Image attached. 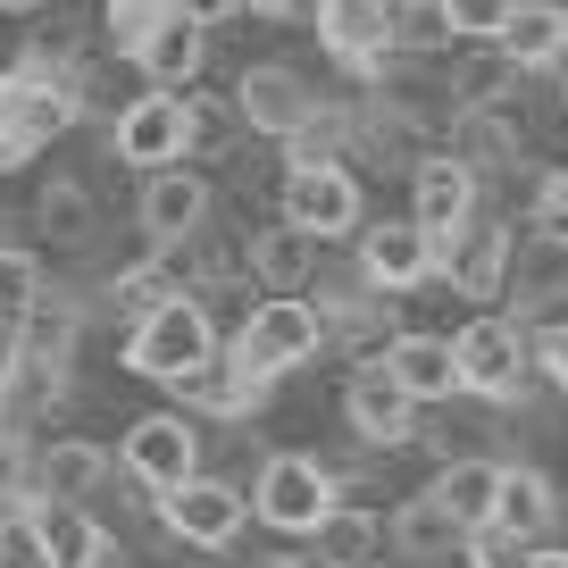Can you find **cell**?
Here are the masks:
<instances>
[{
	"label": "cell",
	"mask_w": 568,
	"mask_h": 568,
	"mask_svg": "<svg viewBox=\"0 0 568 568\" xmlns=\"http://www.w3.org/2000/svg\"><path fill=\"white\" fill-rule=\"evenodd\" d=\"M210 359H217V326H210V310H201L193 293L160 302L151 318H134V335H125V368L151 376V385H184V376H201Z\"/></svg>",
	"instance_id": "cell-1"
},
{
	"label": "cell",
	"mask_w": 568,
	"mask_h": 568,
	"mask_svg": "<svg viewBox=\"0 0 568 568\" xmlns=\"http://www.w3.org/2000/svg\"><path fill=\"white\" fill-rule=\"evenodd\" d=\"M68 125H75V75H59L51 59H26L0 75V160H26Z\"/></svg>",
	"instance_id": "cell-2"
},
{
	"label": "cell",
	"mask_w": 568,
	"mask_h": 568,
	"mask_svg": "<svg viewBox=\"0 0 568 568\" xmlns=\"http://www.w3.org/2000/svg\"><path fill=\"white\" fill-rule=\"evenodd\" d=\"M318 343H326V318L302 302V293H267V302L243 318V335H234V368H243V376H267V385H276L284 368L318 359Z\"/></svg>",
	"instance_id": "cell-3"
},
{
	"label": "cell",
	"mask_w": 568,
	"mask_h": 568,
	"mask_svg": "<svg viewBox=\"0 0 568 568\" xmlns=\"http://www.w3.org/2000/svg\"><path fill=\"white\" fill-rule=\"evenodd\" d=\"M326 510H335V468H318L310 452H276L251 485V518L276 535H310Z\"/></svg>",
	"instance_id": "cell-4"
},
{
	"label": "cell",
	"mask_w": 568,
	"mask_h": 568,
	"mask_svg": "<svg viewBox=\"0 0 568 568\" xmlns=\"http://www.w3.org/2000/svg\"><path fill=\"white\" fill-rule=\"evenodd\" d=\"M118 468L142 485V494H176L184 477H201V435L184 409H151V418L125 426V444H118Z\"/></svg>",
	"instance_id": "cell-5"
},
{
	"label": "cell",
	"mask_w": 568,
	"mask_h": 568,
	"mask_svg": "<svg viewBox=\"0 0 568 568\" xmlns=\"http://www.w3.org/2000/svg\"><path fill=\"white\" fill-rule=\"evenodd\" d=\"M184 151H193V109H184V92H142V101H125L118 109V160L125 168H176Z\"/></svg>",
	"instance_id": "cell-6"
},
{
	"label": "cell",
	"mask_w": 568,
	"mask_h": 568,
	"mask_svg": "<svg viewBox=\"0 0 568 568\" xmlns=\"http://www.w3.org/2000/svg\"><path fill=\"white\" fill-rule=\"evenodd\" d=\"M284 226H302V234H352L359 226V184L343 160H302L293 176H284Z\"/></svg>",
	"instance_id": "cell-7"
},
{
	"label": "cell",
	"mask_w": 568,
	"mask_h": 568,
	"mask_svg": "<svg viewBox=\"0 0 568 568\" xmlns=\"http://www.w3.org/2000/svg\"><path fill=\"white\" fill-rule=\"evenodd\" d=\"M452 359H460V393H485V402H518L527 393V343L501 318H468L452 335Z\"/></svg>",
	"instance_id": "cell-8"
},
{
	"label": "cell",
	"mask_w": 568,
	"mask_h": 568,
	"mask_svg": "<svg viewBox=\"0 0 568 568\" xmlns=\"http://www.w3.org/2000/svg\"><path fill=\"white\" fill-rule=\"evenodd\" d=\"M343 418H352V435L376 444V452H402L409 435H418V402H409V385L385 368V359H368V368L343 385Z\"/></svg>",
	"instance_id": "cell-9"
},
{
	"label": "cell",
	"mask_w": 568,
	"mask_h": 568,
	"mask_svg": "<svg viewBox=\"0 0 568 568\" xmlns=\"http://www.w3.org/2000/svg\"><path fill=\"white\" fill-rule=\"evenodd\" d=\"M160 518H168V535H176V544H201V551H226L234 535H243L251 501L234 494V485H217V477H184L176 494H160Z\"/></svg>",
	"instance_id": "cell-10"
},
{
	"label": "cell",
	"mask_w": 568,
	"mask_h": 568,
	"mask_svg": "<svg viewBox=\"0 0 568 568\" xmlns=\"http://www.w3.org/2000/svg\"><path fill=\"white\" fill-rule=\"evenodd\" d=\"M201 34H210V26H201V18H184L176 0H168L160 18H151L134 42H125V59H134V68L151 75L160 92H184V84L201 75Z\"/></svg>",
	"instance_id": "cell-11"
},
{
	"label": "cell",
	"mask_w": 568,
	"mask_h": 568,
	"mask_svg": "<svg viewBox=\"0 0 568 568\" xmlns=\"http://www.w3.org/2000/svg\"><path fill=\"white\" fill-rule=\"evenodd\" d=\"M318 34L343 68H385L393 51V9L385 0H318Z\"/></svg>",
	"instance_id": "cell-12"
},
{
	"label": "cell",
	"mask_w": 568,
	"mask_h": 568,
	"mask_svg": "<svg viewBox=\"0 0 568 568\" xmlns=\"http://www.w3.org/2000/svg\"><path fill=\"white\" fill-rule=\"evenodd\" d=\"M435 260H444V243L409 217V226H368V243H359V267H368V284H385V293H409L418 276H435Z\"/></svg>",
	"instance_id": "cell-13"
},
{
	"label": "cell",
	"mask_w": 568,
	"mask_h": 568,
	"mask_svg": "<svg viewBox=\"0 0 568 568\" xmlns=\"http://www.w3.org/2000/svg\"><path fill=\"white\" fill-rule=\"evenodd\" d=\"M210 217V184L193 176V168H151V184H142V234L151 243H184V234Z\"/></svg>",
	"instance_id": "cell-14"
},
{
	"label": "cell",
	"mask_w": 568,
	"mask_h": 568,
	"mask_svg": "<svg viewBox=\"0 0 568 568\" xmlns=\"http://www.w3.org/2000/svg\"><path fill=\"white\" fill-rule=\"evenodd\" d=\"M234 109H243L260 134H284V142L318 118V109H310V84H302L293 68H251L243 84H234Z\"/></svg>",
	"instance_id": "cell-15"
},
{
	"label": "cell",
	"mask_w": 568,
	"mask_h": 568,
	"mask_svg": "<svg viewBox=\"0 0 568 568\" xmlns=\"http://www.w3.org/2000/svg\"><path fill=\"white\" fill-rule=\"evenodd\" d=\"M109 452L101 444H84V435H59V444H42L34 452V494L42 501H92L109 485Z\"/></svg>",
	"instance_id": "cell-16"
},
{
	"label": "cell",
	"mask_w": 568,
	"mask_h": 568,
	"mask_svg": "<svg viewBox=\"0 0 568 568\" xmlns=\"http://www.w3.org/2000/svg\"><path fill=\"white\" fill-rule=\"evenodd\" d=\"M34 518H42V544H51L59 568H118V544H109V527L84 501H42L34 494Z\"/></svg>",
	"instance_id": "cell-17"
},
{
	"label": "cell",
	"mask_w": 568,
	"mask_h": 568,
	"mask_svg": "<svg viewBox=\"0 0 568 568\" xmlns=\"http://www.w3.org/2000/svg\"><path fill=\"white\" fill-rule=\"evenodd\" d=\"M385 368L409 385V402H452V393H460V359H452L444 335H393Z\"/></svg>",
	"instance_id": "cell-18"
},
{
	"label": "cell",
	"mask_w": 568,
	"mask_h": 568,
	"mask_svg": "<svg viewBox=\"0 0 568 568\" xmlns=\"http://www.w3.org/2000/svg\"><path fill=\"white\" fill-rule=\"evenodd\" d=\"M409 201H418V226L435 234V243H452V234L468 226V201H477V176H468L460 160H426V168H418V193H409Z\"/></svg>",
	"instance_id": "cell-19"
},
{
	"label": "cell",
	"mask_w": 568,
	"mask_h": 568,
	"mask_svg": "<svg viewBox=\"0 0 568 568\" xmlns=\"http://www.w3.org/2000/svg\"><path fill=\"white\" fill-rule=\"evenodd\" d=\"M444 267H452V284H460L468 302H494L501 276H510V234H501V226L452 234V243H444Z\"/></svg>",
	"instance_id": "cell-20"
},
{
	"label": "cell",
	"mask_w": 568,
	"mask_h": 568,
	"mask_svg": "<svg viewBox=\"0 0 568 568\" xmlns=\"http://www.w3.org/2000/svg\"><path fill=\"white\" fill-rule=\"evenodd\" d=\"M376 544H385V518H376V510H352V501H335V510L310 527V551H318V568H368Z\"/></svg>",
	"instance_id": "cell-21"
},
{
	"label": "cell",
	"mask_w": 568,
	"mask_h": 568,
	"mask_svg": "<svg viewBox=\"0 0 568 568\" xmlns=\"http://www.w3.org/2000/svg\"><path fill=\"white\" fill-rule=\"evenodd\" d=\"M501 51H510L518 68H551V59L568 51V9L560 0H518L510 26H501Z\"/></svg>",
	"instance_id": "cell-22"
},
{
	"label": "cell",
	"mask_w": 568,
	"mask_h": 568,
	"mask_svg": "<svg viewBox=\"0 0 568 568\" xmlns=\"http://www.w3.org/2000/svg\"><path fill=\"white\" fill-rule=\"evenodd\" d=\"M393 544H402L409 560H444V551L468 544V527H460V518H452L435 494H409L402 510H393Z\"/></svg>",
	"instance_id": "cell-23"
},
{
	"label": "cell",
	"mask_w": 568,
	"mask_h": 568,
	"mask_svg": "<svg viewBox=\"0 0 568 568\" xmlns=\"http://www.w3.org/2000/svg\"><path fill=\"white\" fill-rule=\"evenodd\" d=\"M460 527H494V494H501V460H452L444 477L426 485Z\"/></svg>",
	"instance_id": "cell-24"
},
{
	"label": "cell",
	"mask_w": 568,
	"mask_h": 568,
	"mask_svg": "<svg viewBox=\"0 0 568 568\" xmlns=\"http://www.w3.org/2000/svg\"><path fill=\"white\" fill-rule=\"evenodd\" d=\"M318 234H302V226H276V234H260L251 243V276L267 284V293H302L310 284V267H318Z\"/></svg>",
	"instance_id": "cell-25"
},
{
	"label": "cell",
	"mask_w": 568,
	"mask_h": 568,
	"mask_svg": "<svg viewBox=\"0 0 568 568\" xmlns=\"http://www.w3.org/2000/svg\"><path fill=\"white\" fill-rule=\"evenodd\" d=\"M551 477H535V468H501V494H494V527H510V535H544L551 527Z\"/></svg>",
	"instance_id": "cell-26"
},
{
	"label": "cell",
	"mask_w": 568,
	"mask_h": 568,
	"mask_svg": "<svg viewBox=\"0 0 568 568\" xmlns=\"http://www.w3.org/2000/svg\"><path fill=\"white\" fill-rule=\"evenodd\" d=\"M0 568H59L51 544H42V518H34V494L0 510Z\"/></svg>",
	"instance_id": "cell-27"
},
{
	"label": "cell",
	"mask_w": 568,
	"mask_h": 568,
	"mask_svg": "<svg viewBox=\"0 0 568 568\" xmlns=\"http://www.w3.org/2000/svg\"><path fill=\"white\" fill-rule=\"evenodd\" d=\"M34 302H42V267H34V251L0 243V318H26Z\"/></svg>",
	"instance_id": "cell-28"
},
{
	"label": "cell",
	"mask_w": 568,
	"mask_h": 568,
	"mask_svg": "<svg viewBox=\"0 0 568 568\" xmlns=\"http://www.w3.org/2000/svg\"><path fill=\"white\" fill-rule=\"evenodd\" d=\"M176 293H184V284L168 276V267H125L109 302H118V318H151V310H160V302H176Z\"/></svg>",
	"instance_id": "cell-29"
},
{
	"label": "cell",
	"mask_w": 568,
	"mask_h": 568,
	"mask_svg": "<svg viewBox=\"0 0 568 568\" xmlns=\"http://www.w3.org/2000/svg\"><path fill=\"white\" fill-rule=\"evenodd\" d=\"M518 0H444V26L468 42H501V26H510Z\"/></svg>",
	"instance_id": "cell-30"
},
{
	"label": "cell",
	"mask_w": 568,
	"mask_h": 568,
	"mask_svg": "<svg viewBox=\"0 0 568 568\" xmlns=\"http://www.w3.org/2000/svg\"><path fill=\"white\" fill-rule=\"evenodd\" d=\"M84 226H92V201H84V184H42V234L75 243Z\"/></svg>",
	"instance_id": "cell-31"
},
{
	"label": "cell",
	"mask_w": 568,
	"mask_h": 568,
	"mask_svg": "<svg viewBox=\"0 0 568 568\" xmlns=\"http://www.w3.org/2000/svg\"><path fill=\"white\" fill-rule=\"evenodd\" d=\"M460 551H468V568H527L535 544H527V535H510V527H468Z\"/></svg>",
	"instance_id": "cell-32"
},
{
	"label": "cell",
	"mask_w": 568,
	"mask_h": 568,
	"mask_svg": "<svg viewBox=\"0 0 568 568\" xmlns=\"http://www.w3.org/2000/svg\"><path fill=\"white\" fill-rule=\"evenodd\" d=\"M544 243H568V176H544V193H535V217H527Z\"/></svg>",
	"instance_id": "cell-33"
},
{
	"label": "cell",
	"mask_w": 568,
	"mask_h": 568,
	"mask_svg": "<svg viewBox=\"0 0 568 568\" xmlns=\"http://www.w3.org/2000/svg\"><path fill=\"white\" fill-rule=\"evenodd\" d=\"M184 109H193V151H217L234 134V118H243L234 101H184Z\"/></svg>",
	"instance_id": "cell-34"
},
{
	"label": "cell",
	"mask_w": 568,
	"mask_h": 568,
	"mask_svg": "<svg viewBox=\"0 0 568 568\" xmlns=\"http://www.w3.org/2000/svg\"><path fill=\"white\" fill-rule=\"evenodd\" d=\"M26 485H34V460H26V452L0 435V501H26Z\"/></svg>",
	"instance_id": "cell-35"
},
{
	"label": "cell",
	"mask_w": 568,
	"mask_h": 568,
	"mask_svg": "<svg viewBox=\"0 0 568 568\" xmlns=\"http://www.w3.org/2000/svg\"><path fill=\"white\" fill-rule=\"evenodd\" d=\"M160 9H168V0H109V26H118V42H134L142 26L160 18Z\"/></svg>",
	"instance_id": "cell-36"
},
{
	"label": "cell",
	"mask_w": 568,
	"mask_h": 568,
	"mask_svg": "<svg viewBox=\"0 0 568 568\" xmlns=\"http://www.w3.org/2000/svg\"><path fill=\"white\" fill-rule=\"evenodd\" d=\"M535 359H544V368H551V385L568 393V326H551V335L535 343Z\"/></svg>",
	"instance_id": "cell-37"
},
{
	"label": "cell",
	"mask_w": 568,
	"mask_h": 568,
	"mask_svg": "<svg viewBox=\"0 0 568 568\" xmlns=\"http://www.w3.org/2000/svg\"><path fill=\"white\" fill-rule=\"evenodd\" d=\"M184 18H201V26H217V18H234V9H243V0H176Z\"/></svg>",
	"instance_id": "cell-38"
},
{
	"label": "cell",
	"mask_w": 568,
	"mask_h": 568,
	"mask_svg": "<svg viewBox=\"0 0 568 568\" xmlns=\"http://www.w3.org/2000/svg\"><path fill=\"white\" fill-rule=\"evenodd\" d=\"M34 9H51V0H0V18H34Z\"/></svg>",
	"instance_id": "cell-39"
},
{
	"label": "cell",
	"mask_w": 568,
	"mask_h": 568,
	"mask_svg": "<svg viewBox=\"0 0 568 568\" xmlns=\"http://www.w3.org/2000/svg\"><path fill=\"white\" fill-rule=\"evenodd\" d=\"M527 568H568V551H527Z\"/></svg>",
	"instance_id": "cell-40"
},
{
	"label": "cell",
	"mask_w": 568,
	"mask_h": 568,
	"mask_svg": "<svg viewBox=\"0 0 568 568\" xmlns=\"http://www.w3.org/2000/svg\"><path fill=\"white\" fill-rule=\"evenodd\" d=\"M243 9H302V0H243ZM310 9H318V0H310Z\"/></svg>",
	"instance_id": "cell-41"
},
{
	"label": "cell",
	"mask_w": 568,
	"mask_h": 568,
	"mask_svg": "<svg viewBox=\"0 0 568 568\" xmlns=\"http://www.w3.org/2000/svg\"><path fill=\"white\" fill-rule=\"evenodd\" d=\"M0 418H9V385H0Z\"/></svg>",
	"instance_id": "cell-42"
},
{
	"label": "cell",
	"mask_w": 568,
	"mask_h": 568,
	"mask_svg": "<svg viewBox=\"0 0 568 568\" xmlns=\"http://www.w3.org/2000/svg\"><path fill=\"white\" fill-rule=\"evenodd\" d=\"M0 510H9V501H0Z\"/></svg>",
	"instance_id": "cell-43"
},
{
	"label": "cell",
	"mask_w": 568,
	"mask_h": 568,
	"mask_svg": "<svg viewBox=\"0 0 568 568\" xmlns=\"http://www.w3.org/2000/svg\"><path fill=\"white\" fill-rule=\"evenodd\" d=\"M560 92H568V84H560Z\"/></svg>",
	"instance_id": "cell-44"
}]
</instances>
